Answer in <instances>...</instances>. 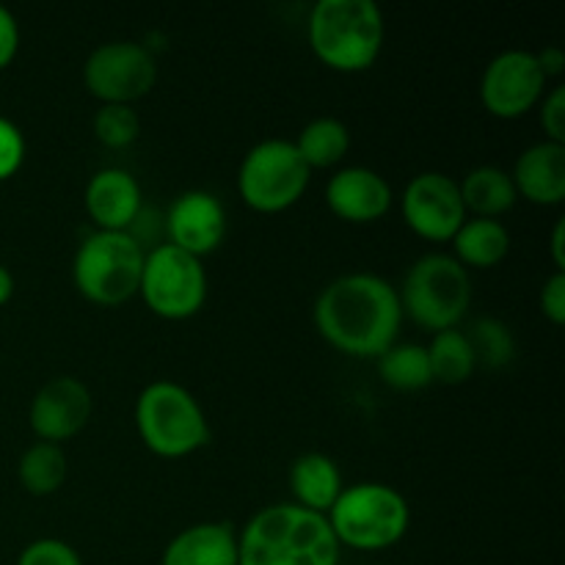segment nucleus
I'll return each mask as SVG.
<instances>
[{
  "mask_svg": "<svg viewBox=\"0 0 565 565\" xmlns=\"http://www.w3.org/2000/svg\"><path fill=\"white\" fill-rule=\"evenodd\" d=\"M25 160V136L11 119L0 116V182L14 177Z\"/></svg>",
  "mask_w": 565,
  "mask_h": 565,
  "instance_id": "nucleus-29",
  "label": "nucleus"
},
{
  "mask_svg": "<svg viewBox=\"0 0 565 565\" xmlns=\"http://www.w3.org/2000/svg\"><path fill=\"white\" fill-rule=\"evenodd\" d=\"M397 298L403 315L436 334L463 320L472 303V279L452 254H425L408 268Z\"/></svg>",
  "mask_w": 565,
  "mask_h": 565,
  "instance_id": "nucleus-6",
  "label": "nucleus"
},
{
  "mask_svg": "<svg viewBox=\"0 0 565 565\" xmlns=\"http://www.w3.org/2000/svg\"><path fill=\"white\" fill-rule=\"evenodd\" d=\"M425 351H428L434 381H441V384H463V381L472 379L475 367H478L467 331H436Z\"/></svg>",
  "mask_w": 565,
  "mask_h": 565,
  "instance_id": "nucleus-23",
  "label": "nucleus"
},
{
  "mask_svg": "<svg viewBox=\"0 0 565 565\" xmlns=\"http://www.w3.org/2000/svg\"><path fill=\"white\" fill-rule=\"evenodd\" d=\"M312 171L287 138L254 143L237 171V193L257 213H285L307 193Z\"/></svg>",
  "mask_w": 565,
  "mask_h": 565,
  "instance_id": "nucleus-8",
  "label": "nucleus"
},
{
  "mask_svg": "<svg viewBox=\"0 0 565 565\" xmlns=\"http://www.w3.org/2000/svg\"><path fill=\"white\" fill-rule=\"evenodd\" d=\"M154 77V55L138 42L99 44L83 66V83L103 105H132L152 92Z\"/></svg>",
  "mask_w": 565,
  "mask_h": 565,
  "instance_id": "nucleus-10",
  "label": "nucleus"
},
{
  "mask_svg": "<svg viewBox=\"0 0 565 565\" xmlns=\"http://www.w3.org/2000/svg\"><path fill=\"white\" fill-rule=\"evenodd\" d=\"M160 565H237V533L226 522H199L177 533Z\"/></svg>",
  "mask_w": 565,
  "mask_h": 565,
  "instance_id": "nucleus-18",
  "label": "nucleus"
},
{
  "mask_svg": "<svg viewBox=\"0 0 565 565\" xmlns=\"http://www.w3.org/2000/svg\"><path fill=\"white\" fill-rule=\"evenodd\" d=\"M379 373L384 384H390L397 392H417L434 384L430 373L428 351L423 345H392L390 351L379 356Z\"/></svg>",
  "mask_w": 565,
  "mask_h": 565,
  "instance_id": "nucleus-25",
  "label": "nucleus"
},
{
  "mask_svg": "<svg viewBox=\"0 0 565 565\" xmlns=\"http://www.w3.org/2000/svg\"><path fill=\"white\" fill-rule=\"evenodd\" d=\"M143 252L130 232H92L77 246L72 279L77 292L92 303L116 307L132 298L141 285Z\"/></svg>",
  "mask_w": 565,
  "mask_h": 565,
  "instance_id": "nucleus-7",
  "label": "nucleus"
},
{
  "mask_svg": "<svg viewBox=\"0 0 565 565\" xmlns=\"http://www.w3.org/2000/svg\"><path fill=\"white\" fill-rule=\"evenodd\" d=\"M519 196L533 204H561L565 199V143L539 141L519 154L511 174Z\"/></svg>",
  "mask_w": 565,
  "mask_h": 565,
  "instance_id": "nucleus-17",
  "label": "nucleus"
},
{
  "mask_svg": "<svg viewBox=\"0 0 565 565\" xmlns=\"http://www.w3.org/2000/svg\"><path fill=\"white\" fill-rule=\"evenodd\" d=\"M541 127L546 132V141L565 143V86H555L541 99Z\"/></svg>",
  "mask_w": 565,
  "mask_h": 565,
  "instance_id": "nucleus-30",
  "label": "nucleus"
},
{
  "mask_svg": "<svg viewBox=\"0 0 565 565\" xmlns=\"http://www.w3.org/2000/svg\"><path fill=\"white\" fill-rule=\"evenodd\" d=\"M541 312L555 326L565 323V274L555 270L541 290Z\"/></svg>",
  "mask_w": 565,
  "mask_h": 565,
  "instance_id": "nucleus-31",
  "label": "nucleus"
},
{
  "mask_svg": "<svg viewBox=\"0 0 565 565\" xmlns=\"http://www.w3.org/2000/svg\"><path fill=\"white\" fill-rule=\"evenodd\" d=\"M86 210L99 232H127L143 210L141 185L125 169H103L88 180Z\"/></svg>",
  "mask_w": 565,
  "mask_h": 565,
  "instance_id": "nucleus-16",
  "label": "nucleus"
},
{
  "mask_svg": "<svg viewBox=\"0 0 565 565\" xmlns=\"http://www.w3.org/2000/svg\"><path fill=\"white\" fill-rule=\"evenodd\" d=\"M315 329L337 351L379 359L397 342L403 309L397 290L375 274H345L320 290L312 309Z\"/></svg>",
  "mask_w": 565,
  "mask_h": 565,
  "instance_id": "nucleus-1",
  "label": "nucleus"
},
{
  "mask_svg": "<svg viewBox=\"0 0 565 565\" xmlns=\"http://www.w3.org/2000/svg\"><path fill=\"white\" fill-rule=\"evenodd\" d=\"M401 213L408 230L430 243H450L467 221L461 188L445 171H423L412 177L403 188Z\"/></svg>",
  "mask_w": 565,
  "mask_h": 565,
  "instance_id": "nucleus-11",
  "label": "nucleus"
},
{
  "mask_svg": "<svg viewBox=\"0 0 565 565\" xmlns=\"http://www.w3.org/2000/svg\"><path fill=\"white\" fill-rule=\"evenodd\" d=\"M17 50H20V25H17V17L6 6H0V70L14 61Z\"/></svg>",
  "mask_w": 565,
  "mask_h": 565,
  "instance_id": "nucleus-32",
  "label": "nucleus"
},
{
  "mask_svg": "<svg viewBox=\"0 0 565 565\" xmlns=\"http://www.w3.org/2000/svg\"><path fill=\"white\" fill-rule=\"evenodd\" d=\"M342 472L334 458L323 452H307L298 456L290 467V491L296 497V505L315 513H329L337 497L342 494Z\"/></svg>",
  "mask_w": 565,
  "mask_h": 565,
  "instance_id": "nucleus-19",
  "label": "nucleus"
},
{
  "mask_svg": "<svg viewBox=\"0 0 565 565\" xmlns=\"http://www.w3.org/2000/svg\"><path fill=\"white\" fill-rule=\"evenodd\" d=\"M535 58H539L541 70H544V75H561L563 66H565V55L561 47H555V44H550V47H544L541 53H535Z\"/></svg>",
  "mask_w": 565,
  "mask_h": 565,
  "instance_id": "nucleus-33",
  "label": "nucleus"
},
{
  "mask_svg": "<svg viewBox=\"0 0 565 565\" xmlns=\"http://www.w3.org/2000/svg\"><path fill=\"white\" fill-rule=\"evenodd\" d=\"M395 193L386 177L367 166H345L326 185V204L348 224H373L392 210Z\"/></svg>",
  "mask_w": 565,
  "mask_h": 565,
  "instance_id": "nucleus-15",
  "label": "nucleus"
},
{
  "mask_svg": "<svg viewBox=\"0 0 565 565\" xmlns=\"http://www.w3.org/2000/svg\"><path fill=\"white\" fill-rule=\"evenodd\" d=\"M546 75L530 50H502L480 77V99L497 119H519L544 99Z\"/></svg>",
  "mask_w": 565,
  "mask_h": 565,
  "instance_id": "nucleus-12",
  "label": "nucleus"
},
{
  "mask_svg": "<svg viewBox=\"0 0 565 565\" xmlns=\"http://www.w3.org/2000/svg\"><path fill=\"white\" fill-rule=\"evenodd\" d=\"M138 292L158 318H193L207 301V270L202 259L163 241L147 248Z\"/></svg>",
  "mask_w": 565,
  "mask_h": 565,
  "instance_id": "nucleus-9",
  "label": "nucleus"
},
{
  "mask_svg": "<svg viewBox=\"0 0 565 565\" xmlns=\"http://www.w3.org/2000/svg\"><path fill=\"white\" fill-rule=\"evenodd\" d=\"M312 53L337 72H364L379 61L386 22L373 0H318L309 11Z\"/></svg>",
  "mask_w": 565,
  "mask_h": 565,
  "instance_id": "nucleus-3",
  "label": "nucleus"
},
{
  "mask_svg": "<svg viewBox=\"0 0 565 565\" xmlns=\"http://www.w3.org/2000/svg\"><path fill=\"white\" fill-rule=\"evenodd\" d=\"M92 417V392L72 375L47 381L31 401V430L42 441L61 445L81 434Z\"/></svg>",
  "mask_w": 565,
  "mask_h": 565,
  "instance_id": "nucleus-13",
  "label": "nucleus"
},
{
  "mask_svg": "<svg viewBox=\"0 0 565 565\" xmlns=\"http://www.w3.org/2000/svg\"><path fill=\"white\" fill-rule=\"evenodd\" d=\"M17 475H20V483L28 494H55L66 480L64 450L58 445H50V441H36L22 452Z\"/></svg>",
  "mask_w": 565,
  "mask_h": 565,
  "instance_id": "nucleus-24",
  "label": "nucleus"
},
{
  "mask_svg": "<svg viewBox=\"0 0 565 565\" xmlns=\"http://www.w3.org/2000/svg\"><path fill=\"white\" fill-rule=\"evenodd\" d=\"M552 259H555V268L563 270L565 274V221L561 218L555 224V230H552Z\"/></svg>",
  "mask_w": 565,
  "mask_h": 565,
  "instance_id": "nucleus-34",
  "label": "nucleus"
},
{
  "mask_svg": "<svg viewBox=\"0 0 565 565\" xmlns=\"http://www.w3.org/2000/svg\"><path fill=\"white\" fill-rule=\"evenodd\" d=\"M452 257L463 265V268H494L511 252V235L500 218H467L461 230L452 237Z\"/></svg>",
  "mask_w": 565,
  "mask_h": 565,
  "instance_id": "nucleus-20",
  "label": "nucleus"
},
{
  "mask_svg": "<svg viewBox=\"0 0 565 565\" xmlns=\"http://www.w3.org/2000/svg\"><path fill=\"white\" fill-rule=\"evenodd\" d=\"M458 188L467 215L472 213V218H500L519 199L511 174L497 166H478L458 182Z\"/></svg>",
  "mask_w": 565,
  "mask_h": 565,
  "instance_id": "nucleus-21",
  "label": "nucleus"
},
{
  "mask_svg": "<svg viewBox=\"0 0 565 565\" xmlns=\"http://www.w3.org/2000/svg\"><path fill=\"white\" fill-rule=\"evenodd\" d=\"M469 345H472L475 359L483 367H505L516 356V340H513L511 329L497 318H478L467 331Z\"/></svg>",
  "mask_w": 565,
  "mask_h": 565,
  "instance_id": "nucleus-26",
  "label": "nucleus"
},
{
  "mask_svg": "<svg viewBox=\"0 0 565 565\" xmlns=\"http://www.w3.org/2000/svg\"><path fill=\"white\" fill-rule=\"evenodd\" d=\"M141 132V119H138L132 105H103L94 114V136L103 147L125 149Z\"/></svg>",
  "mask_w": 565,
  "mask_h": 565,
  "instance_id": "nucleus-27",
  "label": "nucleus"
},
{
  "mask_svg": "<svg viewBox=\"0 0 565 565\" xmlns=\"http://www.w3.org/2000/svg\"><path fill=\"white\" fill-rule=\"evenodd\" d=\"M337 544L356 552H381L403 541L412 524L406 497L386 483H353L326 513Z\"/></svg>",
  "mask_w": 565,
  "mask_h": 565,
  "instance_id": "nucleus-4",
  "label": "nucleus"
},
{
  "mask_svg": "<svg viewBox=\"0 0 565 565\" xmlns=\"http://www.w3.org/2000/svg\"><path fill=\"white\" fill-rule=\"evenodd\" d=\"M17 565H83L75 546L58 539H39L17 557Z\"/></svg>",
  "mask_w": 565,
  "mask_h": 565,
  "instance_id": "nucleus-28",
  "label": "nucleus"
},
{
  "mask_svg": "<svg viewBox=\"0 0 565 565\" xmlns=\"http://www.w3.org/2000/svg\"><path fill=\"white\" fill-rule=\"evenodd\" d=\"M292 143H296L298 154L309 166V171L331 169L351 149V132H348L345 121H340L337 116H318L298 132Z\"/></svg>",
  "mask_w": 565,
  "mask_h": 565,
  "instance_id": "nucleus-22",
  "label": "nucleus"
},
{
  "mask_svg": "<svg viewBox=\"0 0 565 565\" xmlns=\"http://www.w3.org/2000/svg\"><path fill=\"white\" fill-rule=\"evenodd\" d=\"M136 428L147 450L160 458H185L210 441L204 408L182 384L152 381L136 401Z\"/></svg>",
  "mask_w": 565,
  "mask_h": 565,
  "instance_id": "nucleus-5",
  "label": "nucleus"
},
{
  "mask_svg": "<svg viewBox=\"0 0 565 565\" xmlns=\"http://www.w3.org/2000/svg\"><path fill=\"white\" fill-rule=\"evenodd\" d=\"M329 519L296 502L268 505L237 533V565H340Z\"/></svg>",
  "mask_w": 565,
  "mask_h": 565,
  "instance_id": "nucleus-2",
  "label": "nucleus"
},
{
  "mask_svg": "<svg viewBox=\"0 0 565 565\" xmlns=\"http://www.w3.org/2000/svg\"><path fill=\"white\" fill-rule=\"evenodd\" d=\"M163 230L171 246L202 259L215 252L226 235V210L210 191H185L171 202L163 218Z\"/></svg>",
  "mask_w": 565,
  "mask_h": 565,
  "instance_id": "nucleus-14",
  "label": "nucleus"
},
{
  "mask_svg": "<svg viewBox=\"0 0 565 565\" xmlns=\"http://www.w3.org/2000/svg\"><path fill=\"white\" fill-rule=\"evenodd\" d=\"M11 296H14V276H11V270L6 265H0V307L9 303Z\"/></svg>",
  "mask_w": 565,
  "mask_h": 565,
  "instance_id": "nucleus-35",
  "label": "nucleus"
}]
</instances>
